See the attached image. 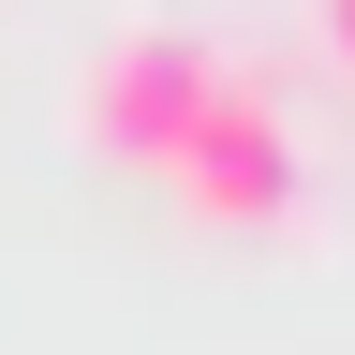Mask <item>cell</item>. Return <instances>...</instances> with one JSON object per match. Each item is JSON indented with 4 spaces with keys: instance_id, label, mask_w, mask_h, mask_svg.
I'll list each match as a JSON object with an SVG mask.
<instances>
[{
    "instance_id": "obj_3",
    "label": "cell",
    "mask_w": 355,
    "mask_h": 355,
    "mask_svg": "<svg viewBox=\"0 0 355 355\" xmlns=\"http://www.w3.org/2000/svg\"><path fill=\"white\" fill-rule=\"evenodd\" d=\"M311 30H326V60L355 74V0H311Z\"/></svg>"
},
{
    "instance_id": "obj_2",
    "label": "cell",
    "mask_w": 355,
    "mask_h": 355,
    "mask_svg": "<svg viewBox=\"0 0 355 355\" xmlns=\"http://www.w3.org/2000/svg\"><path fill=\"white\" fill-rule=\"evenodd\" d=\"M207 74H222V60H207L193 30H104V44H89V74H74V119H89V148L163 163L178 133H193Z\"/></svg>"
},
{
    "instance_id": "obj_1",
    "label": "cell",
    "mask_w": 355,
    "mask_h": 355,
    "mask_svg": "<svg viewBox=\"0 0 355 355\" xmlns=\"http://www.w3.org/2000/svg\"><path fill=\"white\" fill-rule=\"evenodd\" d=\"M163 178H178V207H193V222H222V237L296 222V119H282V89H266L252 60H222L207 104H193V133L163 148Z\"/></svg>"
}]
</instances>
